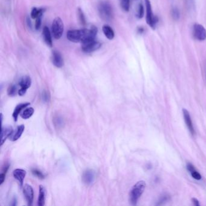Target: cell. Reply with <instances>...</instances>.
Listing matches in <instances>:
<instances>
[{"instance_id": "3", "label": "cell", "mask_w": 206, "mask_h": 206, "mask_svg": "<svg viewBox=\"0 0 206 206\" xmlns=\"http://www.w3.org/2000/svg\"><path fill=\"white\" fill-rule=\"evenodd\" d=\"M99 15L105 21H110L113 18V12L111 4L107 1H102L98 5Z\"/></svg>"}, {"instance_id": "4", "label": "cell", "mask_w": 206, "mask_h": 206, "mask_svg": "<svg viewBox=\"0 0 206 206\" xmlns=\"http://www.w3.org/2000/svg\"><path fill=\"white\" fill-rule=\"evenodd\" d=\"M64 28V23L62 19L59 17L56 18L53 20L51 26L52 34L53 35V37L56 39H60L63 34Z\"/></svg>"}, {"instance_id": "9", "label": "cell", "mask_w": 206, "mask_h": 206, "mask_svg": "<svg viewBox=\"0 0 206 206\" xmlns=\"http://www.w3.org/2000/svg\"><path fill=\"white\" fill-rule=\"evenodd\" d=\"M96 178V172L91 169L86 170L82 175V181L83 182L88 186L91 185L95 181Z\"/></svg>"}, {"instance_id": "1", "label": "cell", "mask_w": 206, "mask_h": 206, "mask_svg": "<svg viewBox=\"0 0 206 206\" xmlns=\"http://www.w3.org/2000/svg\"><path fill=\"white\" fill-rule=\"evenodd\" d=\"M97 28L92 26L90 29L71 30L67 31V39L73 42H85L95 40Z\"/></svg>"}, {"instance_id": "7", "label": "cell", "mask_w": 206, "mask_h": 206, "mask_svg": "<svg viewBox=\"0 0 206 206\" xmlns=\"http://www.w3.org/2000/svg\"><path fill=\"white\" fill-rule=\"evenodd\" d=\"M193 34L195 38L199 41H204L206 39V28L200 24H194Z\"/></svg>"}, {"instance_id": "34", "label": "cell", "mask_w": 206, "mask_h": 206, "mask_svg": "<svg viewBox=\"0 0 206 206\" xmlns=\"http://www.w3.org/2000/svg\"><path fill=\"white\" fill-rule=\"evenodd\" d=\"M16 199L15 198L13 200V204H11V206H16Z\"/></svg>"}, {"instance_id": "15", "label": "cell", "mask_w": 206, "mask_h": 206, "mask_svg": "<svg viewBox=\"0 0 206 206\" xmlns=\"http://www.w3.org/2000/svg\"><path fill=\"white\" fill-rule=\"evenodd\" d=\"M24 129L25 126L24 125H21L18 126L16 130L13 131L11 136L9 137V139L12 142L18 140L21 137L23 132L24 131Z\"/></svg>"}, {"instance_id": "22", "label": "cell", "mask_w": 206, "mask_h": 206, "mask_svg": "<svg viewBox=\"0 0 206 206\" xmlns=\"http://www.w3.org/2000/svg\"><path fill=\"white\" fill-rule=\"evenodd\" d=\"M44 10L43 8H38L36 7H34L32 8L31 11V17L33 19H36L38 17L42 16L43 12Z\"/></svg>"}, {"instance_id": "29", "label": "cell", "mask_w": 206, "mask_h": 206, "mask_svg": "<svg viewBox=\"0 0 206 206\" xmlns=\"http://www.w3.org/2000/svg\"><path fill=\"white\" fill-rule=\"evenodd\" d=\"M31 172L33 175H34L36 177H37L39 179H44L45 178V175L42 174V172H41L38 169H32Z\"/></svg>"}, {"instance_id": "32", "label": "cell", "mask_w": 206, "mask_h": 206, "mask_svg": "<svg viewBox=\"0 0 206 206\" xmlns=\"http://www.w3.org/2000/svg\"><path fill=\"white\" fill-rule=\"evenodd\" d=\"M186 4H188V6L190 7L191 8H192V7L194 6V0H186Z\"/></svg>"}, {"instance_id": "27", "label": "cell", "mask_w": 206, "mask_h": 206, "mask_svg": "<svg viewBox=\"0 0 206 206\" xmlns=\"http://www.w3.org/2000/svg\"><path fill=\"white\" fill-rule=\"evenodd\" d=\"M144 13V9H143V6L142 4H140L138 6L137 11V16L138 18L140 19L143 17Z\"/></svg>"}, {"instance_id": "33", "label": "cell", "mask_w": 206, "mask_h": 206, "mask_svg": "<svg viewBox=\"0 0 206 206\" xmlns=\"http://www.w3.org/2000/svg\"><path fill=\"white\" fill-rule=\"evenodd\" d=\"M192 202H193V203H194V204L195 206H200L199 201H198V200L197 199H196V198H192Z\"/></svg>"}, {"instance_id": "13", "label": "cell", "mask_w": 206, "mask_h": 206, "mask_svg": "<svg viewBox=\"0 0 206 206\" xmlns=\"http://www.w3.org/2000/svg\"><path fill=\"white\" fill-rule=\"evenodd\" d=\"M13 132V128L10 126H7L4 127H2L1 128V145H2L6 139L9 137L12 132Z\"/></svg>"}, {"instance_id": "5", "label": "cell", "mask_w": 206, "mask_h": 206, "mask_svg": "<svg viewBox=\"0 0 206 206\" xmlns=\"http://www.w3.org/2000/svg\"><path fill=\"white\" fill-rule=\"evenodd\" d=\"M145 3L146 6V22L152 28L154 29L158 22V18L153 14L150 1L145 0Z\"/></svg>"}, {"instance_id": "23", "label": "cell", "mask_w": 206, "mask_h": 206, "mask_svg": "<svg viewBox=\"0 0 206 206\" xmlns=\"http://www.w3.org/2000/svg\"><path fill=\"white\" fill-rule=\"evenodd\" d=\"M18 92L17 86L15 84L10 85L7 89V94L9 96H15Z\"/></svg>"}, {"instance_id": "17", "label": "cell", "mask_w": 206, "mask_h": 206, "mask_svg": "<svg viewBox=\"0 0 206 206\" xmlns=\"http://www.w3.org/2000/svg\"><path fill=\"white\" fill-rule=\"evenodd\" d=\"M30 103H28V102H27V103H20V104H18L15 108L14 110V111L13 113V119L15 122L17 121L18 120V116L19 115L20 113L22 111V110L24 108H25L27 106H28Z\"/></svg>"}, {"instance_id": "14", "label": "cell", "mask_w": 206, "mask_h": 206, "mask_svg": "<svg viewBox=\"0 0 206 206\" xmlns=\"http://www.w3.org/2000/svg\"><path fill=\"white\" fill-rule=\"evenodd\" d=\"M13 175L14 178L19 182L21 186H22L23 185L24 180L26 175V171L22 169H16L13 171Z\"/></svg>"}, {"instance_id": "12", "label": "cell", "mask_w": 206, "mask_h": 206, "mask_svg": "<svg viewBox=\"0 0 206 206\" xmlns=\"http://www.w3.org/2000/svg\"><path fill=\"white\" fill-rule=\"evenodd\" d=\"M183 116H184L185 123H186L190 132L191 133V134L192 136H194L195 134V129H194V128L192 120L191 117L190 116V114H189V111L186 109L183 110Z\"/></svg>"}, {"instance_id": "2", "label": "cell", "mask_w": 206, "mask_h": 206, "mask_svg": "<svg viewBox=\"0 0 206 206\" xmlns=\"http://www.w3.org/2000/svg\"><path fill=\"white\" fill-rule=\"evenodd\" d=\"M146 188V183L144 181H140L137 182L132 188L129 193V201L130 203L136 206L143 193Z\"/></svg>"}, {"instance_id": "31", "label": "cell", "mask_w": 206, "mask_h": 206, "mask_svg": "<svg viewBox=\"0 0 206 206\" xmlns=\"http://www.w3.org/2000/svg\"><path fill=\"white\" fill-rule=\"evenodd\" d=\"M42 16H39L36 19V22H35V28L36 30H39L41 27V22H42Z\"/></svg>"}, {"instance_id": "6", "label": "cell", "mask_w": 206, "mask_h": 206, "mask_svg": "<svg viewBox=\"0 0 206 206\" xmlns=\"http://www.w3.org/2000/svg\"><path fill=\"white\" fill-rule=\"evenodd\" d=\"M101 47V44L95 40L85 42L82 43V50L83 52L87 53H92L99 48H100Z\"/></svg>"}, {"instance_id": "21", "label": "cell", "mask_w": 206, "mask_h": 206, "mask_svg": "<svg viewBox=\"0 0 206 206\" xmlns=\"http://www.w3.org/2000/svg\"><path fill=\"white\" fill-rule=\"evenodd\" d=\"M34 112V110L33 108L31 107L27 108L22 111V113L21 114V117L24 119H28L33 116Z\"/></svg>"}, {"instance_id": "30", "label": "cell", "mask_w": 206, "mask_h": 206, "mask_svg": "<svg viewBox=\"0 0 206 206\" xmlns=\"http://www.w3.org/2000/svg\"><path fill=\"white\" fill-rule=\"evenodd\" d=\"M172 16L173 17V18L175 20H178L180 18V11L178 10V9L176 7H174L172 8Z\"/></svg>"}, {"instance_id": "8", "label": "cell", "mask_w": 206, "mask_h": 206, "mask_svg": "<svg viewBox=\"0 0 206 206\" xmlns=\"http://www.w3.org/2000/svg\"><path fill=\"white\" fill-rule=\"evenodd\" d=\"M31 80L29 76H25L22 77L19 82V85L21 87V88L18 90L19 95L21 96H24L26 93L28 88H29L31 86Z\"/></svg>"}, {"instance_id": "19", "label": "cell", "mask_w": 206, "mask_h": 206, "mask_svg": "<svg viewBox=\"0 0 206 206\" xmlns=\"http://www.w3.org/2000/svg\"><path fill=\"white\" fill-rule=\"evenodd\" d=\"M45 196H46V191L45 188L41 185L39 186V194L38 200V205L39 206H43L45 205Z\"/></svg>"}, {"instance_id": "35", "label": "cell", "mask_w": 206, "mask_h": 206, "mask_svg": "<svg viewBox=\"0 0 206 206\" xmlns=\"http://www.w3.org/2000/svg\"><path fill=\"white\" fill-rule=\"evenodd\" d=\"M205 74H206V68H205Z\"/></svg>"}, {"instance_id": "11", "label": "cell", "mask_w": 206, "mask_h": 206, "mask_svg": "<svg viewBox=\"0 0 206 206\" xmlns=\"http://www.w3.org/2000/svg\"><path fill=\"white\" fill-rule=\"evenodd\" d=\"M51 60L53 64L57 68H61L64 65V60L61 54L57 50L53 51Z\"/></svg>"}, {"instance_id": "16", "label": "cell", "mask_w": 206, "mask_h": 206, "mask_svg": "<svg viewBox=\"0 0 206 206\" xmlns=\"http://www.w3.org/2000/svg\"><path fill=\"white\" fill-rule=\"evenodd\" d=\"M42 36H43V39L46 43V44L50 47H52L53 46V42H52V39H51V36L50 34V31L49 30V28L47 27H44L43 28L42 31Z\"/></svg>"}, {"instance_id": "18", "label": "cell", "mask_w": 206, "mask_h": 206, "mask_svg": "<svg viewBox=\"0 0 206 206\" xmlns=\"http://www.w3.org/2000/svg\"><path fill=\"white\" fill-rule=\"evenodd\" d=\"M187 169L188 171L191 173L192 177L195 179V180H201L202 178V177L201 175V174L197 171L195 170V167L194 166V165L191 163H188L187 164Z\"/></svg>"}, {"instance_id": "25", "label": "cell", "mask_w": 206, "mask_h": 206, "mask_svg": "<svg viewBox=\"0 0 206 206\" xmlns=\"http://www.w3.org/2000/svg\"><path fill=\"white\" fill-rule=\"evenodd\" d=\"M54 123L55 126H56L57 128H60L63 126L64 124L63 119L60 116H56L54 118Z\"/></svg>"}, {"instance_id": "28", "label": "cell", "mask_w": 206, "mask_h": 206, "mask_svg": "<svg viewBox=\"0 0 206 206\" xmlns=\"http://www.w3.org/2000/svg\"><path fill=\"white\" fill-rule=\"evenodd\" d=\"M41 96H42V99L44 102H48L50 99V93L46 90L42 92Z\"/></svg>"}, {"instance_id": "10", "label": "cell", "mask_w": 206, "mask_h": 206, "mask_svg": "<svg viewBox=\"0 0 206 206\" xmlns=\"http://www.w3.org/2000/svg\"><path fill=\"white\" fill-rule=\"evenodd\" d=\"M23 194L28 206H31L33 201L34 192L32 187L28 185H25L23 189Z\"/></svg>"}, {"instance_id": "20", "label": "cell", "mask_w": 206, "mask_h": 206, "mask_svg": "<svg viewBox=\"0 0 206 206\" xmlns=\"http://www.w3.org/2000/svg\"><path fill=\"white\" fill-rule=\"evenodd\" d=\"M102 30L103 32L105 34V36L108 39H113L114 37V32L113 30V28L108 25H105L102 27Z\"/></svg>"}, {"instance_id": "24", "label": "cell", "mask_w": 206, "mask_h": 206, "mask_svg": "<svg viewBox=\"0 0 206 206\" xmlns=\"http://www.w3.org/2000/svg\"><path fill=\"white\" fill-rule=\"evenodd\" d=\"M77 15H78V17H79V19L80 22V23L82 24V25H85V23H86V21H85V16H84V14L82 11V10L79 8L77 9Z\"/></svg>"}, {"instance_id": "26", "label": "cell", "mask_w": 206, "mask_h": 206, "mask_svg": "<svg viewBox=\"0 0 206 206\" xmlns=\"http://www.w3.org/2000/svg\"><path fill=\"white\" fill-rule=\"evenodd\" d=\"M120 1L121 6L122 8L126 11H129L130 7V0H120Z\"/></svg>"}]
</instances>
